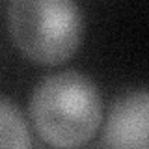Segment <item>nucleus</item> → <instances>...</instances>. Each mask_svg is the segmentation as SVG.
<instances>
[{"label":"nucleus","instance_id":"nucleus-1","mask_svg":"<svg viewBox=\"0 0 149 149\" xmlns=\"http://www.w3.org/2000/svg\"><path fill=\"white\" fill-rule=\"evenodd\" d=\"M30 119L36 132L49 146H84L101 127V95L95 84L77 71L50 74L32 93Z\"/></svg>","mask_w":149,"mask_h":149},{"label":"nucleus","instance_id":"nucleus-2","mask_svg":"<svg viewBox=\"0 0 149 149\" xmlns=\"http://www.w3.org/2000/svg\"><path fill=\"white\" fill-rule=\"evenodd\" d=\"M8 28L30 62L52 67L78 50L84 24L74 0H9Z\"/></svg>","mask_w":149,"mask_h":149},{"label":"nucleus","instance_id":"nucleus-3","mask_svg":"<svg viewBox=\"0 0 149 149\" xmlns=\"http://www.w3.org/2000/svg\"><path fill=\"white\" fill-rule=\"evenodd\" d=\"M149 97L146 91H129L112 104L106 119L102 146L119 149L147 147Z\"/></svg>","mask_w":149,"mask_h":149},{"label":"nucleus","instance_id":"nucleus-4","mask_svg":"<svg viewBox=\"0 0 149 149\" xmlns=\"http://www.w3.org/2000/svg\"><path fill=\"white\" fill-rule=\"evenodd\" d=\"M32 146L30 130L11 102L0 99V147L24 149Z\"/></svg>","mask_w":149,"mask_h":149}]
</instances>
